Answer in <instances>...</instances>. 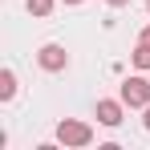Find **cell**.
Wrapping results in <instances>:
<instances>
[{
	"label": "cell",
	"instance_id": "cell-3",
	"mask_svg": "<svg viewBox=\"0 0 150 150\" xmlns=\"http://www.w3.org/2000/svg\"><path fill=\"white\" fill-rule=\"evenodd\" d=\"M37 65H41L45 73H65V69H69V53H65V45H57V41L41 45V49H37Z\"/></svg>",
	"mask_w": 150,
	"mask_h": 150
},
{
	"label": "cell",
	"instance_id": "cell-1",
	"mask_svg": "<svg viewBox=\"0 0 150 150\" xmlns=\"http://www.w3.org/2000/svg\"><path fill=\"white\" fill-rule=\"evenodd\" d=\"M57 142L65 150H81V146L93 142V126L81 122V118H61V122H57Z\"/></svg>",
	"mask_w": 150,
	"mask_h": 150
},
{
	"label": "cell",
	"instance_id": "cell-11",
	"mask_svg": "<svg viewBox=\"0 0 150 150\" xmlns=\"http://www.w3.org/2000/svg\"><path fill=\"white\" fill-rule=\"evenodd\" d=\"M61 4H85V0H61Z\"/></svg>",
	"mask_w": 150,
	"mask_h": 150
},
{
	"label": "cell",
	"instance_id": "cell-8",
	"mask_svg": "<svg viewBox=\"0 0 150 150\" xmlns=\"http://www.w3.org/2000/svg\"><path fill=\"white\" fill-rule=\"evenodd\" d=\"M105 4H110V8H126L130 0H105Z\"/></svg>",
	"mask_w": 150,
	"mask_h": 150
},
{
	"label": "cell",
	"instance_id": "cell-5",
	"mask_svg": "<svg viewBox=\"0 0 150 150\" xmlns=\"http://www.w3.org/2000/svg\"><path fill=\"white\" fill-rule=\"evenodd\" d=\"M12 98H16V73L0 69V101H12Z\"/></svg>",
	"mask_w": 150,
	"mask_h": 150
},
{
	"label": "cell",
	"instance_id": "cell-2",
	"mask_svg": "<svg viewBox=\"0 0 150 150\" xmlns=\"http://www.w3.org/2000/svg\"><path fill=\"white\" fill-rule=\"evenodd\" d=\"M122 101L130 110H146L150 105V77H142V69L122 81Z\"/></svg>",
	"mask_w": 150,
	"mask_h": 150
},
{
	"label": "cell",
	"instance_id": "cell-12",
	"mask_svg": "<svg viewBox=\"0 0 150 150\" xmlns=\"http://www.w3.org/2000/svg\"><path fill=\"white\" fill-rule=\"evenodd\" d=\"M146 12H150V0H146Z\"/></svg>",
	"mask_w": 150,
	"mask_h": 150
},
{
	"label": "cell",
	"instance_id": "cell-10",
	"mask_svg": "<svg viewBox=\"0 0 150 150\" xmlns=\"http://www.w3.org/2000/svg\"><path fill=\"white\" fill-rule=\"evenodd\" d=\"M142 126H146V130H150V105H146V110H142Z\"/></svg>",
	"mask_w": 150,
	"mask_h": 150
},
{
	"label": "cell",
	"instance_id": "cell-4",
	"mask_svg": "<svg viewBox=\"0 0 150 150\" xmlns=\"http://www.w3.org/2000/svg\"><path fill=\"white\" fill-rule=\"evenodd\" d=\"M93 114H98V122H101V126L118 130V126H122V114H126V101H122V98H101Z\"/></svg>",
	"mask_w": 150,
	"mask_h": 150
},
{
	"label": "cell",
	"instance_id": "cell-9",
	"mask_svg": "<svg viewBox=\"0 0 150 150\" xmlns=\"http://www.w3.org/2000/svg\"><path fill=\"white\" fill-rule=\"evenodd\" d=\"M138 41H146V45H150V25L142 28V33H138Z\"/></svg>",
	"mask_w": 150,
	"mask_h": 150
},
{
	"label": "cell",
	"instance_id": "cell-6",
	"mask_svg": "<svg viewBox=\"0 0 150 150\" xmlns=\"http://www.w3.org/2000/svg\"><path fill=\"white\" fill-rule=\"evenodd\" d=\"M130 61H134V69H142V73H150V45H146V41H138V45H134V53H130Z\"/></svg>",
	"mask_w": 150,
	"mask_h": 150
},
{
	"label": "cell",
	"instance_id": "cell-7",
	"mask_svg": "<svg viewBox=\"0 0 150 150\" xmlns=\"http://www.w3.org/2000/svg\"><path fill=\"white\" fill-rule=\"evenodd\" d=\"M53 4H57V0H25V8L33 12V16H49Z\"/></svg>",
	"mask_w": 150,
	"mask_h": 150
}]
</instances>
